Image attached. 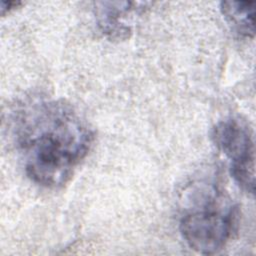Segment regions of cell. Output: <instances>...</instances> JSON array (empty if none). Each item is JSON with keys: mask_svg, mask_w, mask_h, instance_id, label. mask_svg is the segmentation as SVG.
<instances>
[{"mask_svg": "<svg viewBox=\"0 0 256 256\" xmlns=\"http://www.w3.org/2000/svg\"><path fill=\"white\" fill-rule=\"evenodd\" d=\"M13 132L26 175L46 188L66 184L94 142L89 123L63 100L25 104L14 116Z\"/></svg>", "mask_w": 256, "mask_h": 256, "instance_id": "1", "label": "cell"}, {"mask_svg": "<svg viewBox=\"0 0 256 256\" xmlns=\"http://www.w3.org/2000/svg\"><path fill=\"white\" fill-rule=\"evenodd\" d=\"M238 216L237 205L217 184L197 182L187 190L179 230L191 249L212 255L229 242Z\"/></svg>", "mask_w": 256, "mask_h": 256, "instance_id": "2", "label": "cell"}, {"mask_svg": "<svg viewBox=\"0 0 256 256\" xmlns=\"http://www.w3.org/2000/svg\"><path fill=\"white\" fill-rule=\"evenodd\" d=\"M211 139L230 161V173L235 183L246 193L255 191V148L248 125L237 118L217 122L211 130Z\"/></svg>", "mask_w": 256, "mask_h": 256, "instance_id": "3", "label": "cell"}, {"mask_svg": "<svg viewBox=\"0 0 256 256\" xmlns=\"http://www.w3.org/2000/svg\"><path fill=\"white\" fill-rule=\"evenodd\" d=\"M96 20L100 30L112 40H125L132 33V16L139 14L146 3L142 2H97Z\"/></svg>", "mask_w": 256, "mask_h": 256, "instance_id": "4", "label": "cell"}, {"mask_svg": "<svg viewBox=\"0 0 256 256\" xmlns=\"http://www.w3.org/2000/svg\"><path fill=\"white\" fill-rule=\"evenodd\" d=\"M220 11L232 30L246 38L254 37V1H222L220 3Z\"/></svg>", "mask_w": 256, "mask_h": 256, "instance_id": "5", "label": "cell"}, {"mask_svg": "<svg viewBox=\"0 0 256 256\" xmlns=\"http://www.w3.org/2000/svg\"><path fill=\"white\" fill-rule=\"evenodd\" d=\"M23 3L19 1H1L0 5V13L2 16L9 13L10 11L14 10L15 8L21 6Z\"/></svg>", "mask_w": 256, "mask_h": 256, "instance_id": "6", "label": "cell"}]
</instances>
